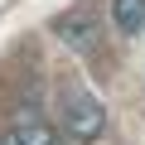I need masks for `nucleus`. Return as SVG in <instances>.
<instances>
[{
  "mask_svg": "<svg viewBox=\"0 0 145 145\" xmlns=\"http://www.w3.org/2000/svg\"><path fill=\"white\" fill-rule=\"evenodd\" d=\"M63 131L72 135V140H97L102 135V126H106V106L87 92V87H63Z\"/></svg>",
  "mask_w": 145,
  "mask_h": 145,
  "instance_id": "obj_1",
  "label": "nucleus"
},
{
  "mask_svg": "<svg viewBox=\"0 0 145 145\" xmlns=\"http://www.w3.org/2000/svg\"><path fill=\"white\" fill-rule=\"evenodd\" d=\"M53 34L72 48V53H92V44H97V15L87 10V5H78V10H68V15H58L53 20Z\"/></svg>",
  "mask_w": 145,
  "mask_h": 145,
  "instance_id": "obj_2",
  "label": "nucleus"
},
{
  "mask_svg": "<svg viewBox=\"0 0 145 145\" xmlns=\"http://www.w3.org/2000/svg\"><path fill=\"white\" fill-rule=\"evenodd\" d=\"M10 145H58V140L44 116H20V126L10 131Z\"/></svg>",
  "mask_w": 145,
  "mask_h": 145,
  "instance_id": "obj_3",
  "label": "nucleus"
},
{
  "mask_svg": "<svg viewBox=\"0 0 145 145\" xmlns=\"http://www.w3.org/2000/svg\"><path fill=\"white\" fill-rule=\"evenodd\" d=\"M111 24L121 34H140L145 29V0H111Z\"/></svg>",
  "mask_w": 145,
  "mask_h": 145,
  "instance_id": "obj_4",
  "label": "nucleus"
},
{
  "mask_svg": "<svg viewBox=\"0 0 145 145\" xmlns=\"http://www.w3.org/2000/svg\"><path fill=\"white\" fill-rule=\"evenodd\" d=\"M0 145H10V135H0Z\"/></svg>",
  "mask_w": 145,
  "mask_h": 145,
  "instance_id": "obj_5",
  "label": "nucleus"
}]
</instances>
